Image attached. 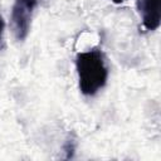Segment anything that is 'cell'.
I'll return each mask as SVG.
<instances>
[{
	"label": "cell",
	"instance_id": "3",
	"mask_svg": "<svg viewBox=\"0 0 161 161\" xmlns=\"http://www.w3.org/2000/svg\"><path fill=\"white\" fill-rule=\"evenodd\" d=\"M138 13L146 30H156L161 20V0H137Z\"/></svg>",
	"mask_w": 161,
	"mask_h": 161
},
{
	"label": "cell",
	"instance_id": "5",
	"mask_svg": "<svg viewBox=\"0 0 161 161\" xmlns=\"http://www.w3.org/2000/svg\"><path fill=\"white\" fill-rule=\"evenodd\" d=\"M4 28H5V21L3 19V16L0 15V39H1V35H3V31H4Z\"/></svg>",
	"mask_w": 161,
	"mask_h": 161
},
{
	"label": "cell",
	"instance_id": "4",
	"mask_svg": "<svg viewBox=\"0 0 161 161\" xmlns=\"http://www.w3.org/2000/svg\"><path fill=\"white\" fill-rule=\"evenodd\" d=\"M75 147H77V142H75V138L73 135H69L63 145V151L65 152V156L64 158L69 160L74 156V152H75Z\"/></svg>",
	"mask_w": 161,
	"mask_h": 161
},
{
	"label": "cell",
	"instance_id": "6",
	"mask_svg": "<svg viewBox=\"0 0 161 161\" xmlns=\"http://www.w3.org/2000/svg\"><path fill=\"white\" fill-rule=\"evenodd\" d=\"M112 3H114V4H122V3H125L126 0H111Z\"/></svg>",
	"mask_w": 161,
	"mask_h": 161
},
{
	"label": "cell",
	"instance_id": "1",
	"mask_svg": "<svg viewBox=\"0 0 161 161\" xmlns=\"http://www.w3.org/2000/svg\"><path fill=\"white\" fill-rule=\"evenodd\" d=\"M79 91L84 96H94L107 83L108 68L99 48L82 52L75 58Z\"/></svg>",
	"mask_w": 161,
	"mask_h": 161
},
{
	"label": "cell",
	"instance_id": "2",
	"mask_svg": "<svg viewBox=\"0 0 161 161\" xmlns=\"http://www.w3.org/2000/svg\"><path fill=\"white\" fill-rule=\"evenodd\" d=\"M38 0H15L11 8L10 28L18 42H24L31 26V18Z\"/></svg>",
	"mask_w": 161,
	"mask_h": 161
}]
</instances>
